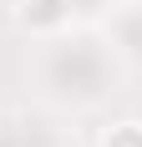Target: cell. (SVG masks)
Segmentation results:
<instances>
[{
  "mask_svg": "<svg viewBox=\"0 0 142 147\" xmlns=\"http://www.w3.org/2000/svg\"><path fill=\"white\" fill-rule=\"evenodd\" d=\"M101 147H142V122H117L101 137Z\"/></svg>",
  "mask_w": 142,
  "mask_h": 147,
  "instance_id": "obj_1",
  "label": "cell"
}]
</instances>
